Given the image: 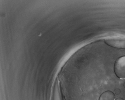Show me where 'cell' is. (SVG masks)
<instances>
[{
  "mask_svg": "<svg viewBox=\"0 0 125 100\" xmlns=\"http://www.w3.org/2000/svg\"><path fill=\"white\" fill-rule=\"evenodd\" d=\"M114 72L119 78L125 79V56L120 57L116 61Z\"/></svg>",
  "mask_w": 125,
  "mask_h": 100,
  "instance_id": "obj_1",
  "label": "cell"
},
{
  "mask_svg": "<svg viewBox=\"0 0 125 100\" xmlns=\"http://www.w3.org/2000/svg\"><path fill=\"white\" fill-rule=\"evenodd\" d=\"M104 42L110 47L117 49H125V38L110 37L104 39Z\"/></svg>",
  "mask_w": 125,
  "mask_h": 100,
  "instance_id": "obj_2",
  "label": "cell"
},
{
  "mask_svg": "<svg viewBox=\"0 0 125 100\" xmlns=\"http://www.w3.org/2000/svg\"><path fill=\"white\" fill-rule=\"evenodd\" d=\"M115 95L114 93L110 91L103 92L99 97V100H115Z\"/></svg>",
  "mask_w": 125,
  "mask_h": 100,
  "instance_id": "obj_3",
  "label": "cell"
},
{
  "mask_svg": "<svg viewBox=\"0 0 125 100\" xmlns=\"http://www.w3.org/2000/svg\"><path fill=\"white\" fill-rule=\"evenodd\" d=\"M121 93V91L119 89H117L114 90V93L116 95H119Z\"/></svg>",
  "mask_w": 125,
  "mask_h": 100,
  "instance_id": "obj_4",
  "label": "cell"
},
{
  "mask_svg": "<svg viewBox=\"0 0 125 100\" xmlns=\"http://www.w3.org/2000/svg\"><path fill=\"white\" fill-rule=\"evenodd\" d=\"M115 100H124V99H123L122 98H117V99H116Z\"/></svg>",
  "mask_w": 125,
  "mask_h": 100,
  "instance_id": "obj_5",
  "label": "cell"
},
{
  "mask_svg": "<svg viewBox=\"0 0 125 100\" xmlns=\"http://www.w3.org/2000/svg\"><path fill=\"white\" fill-rule=\"evenodd\" d=\"M124 87L125 88V83H124Z\"/></svg>",
  "mask_w": 125,
  "mask_h": 100,
  "instance_id": "obj_6",
  "label": "cell"
}]
</instances>
